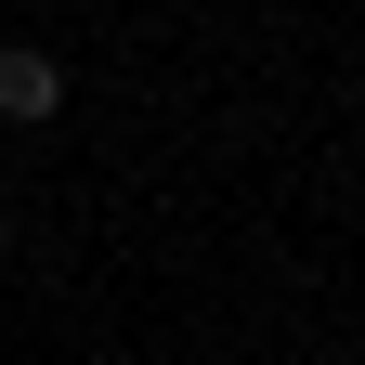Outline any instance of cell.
<instances>
[{"mask_svg": "<svg viewBox=\"0 0 365 365\" xmlns=\"http://www.w3.org/2000/svg\"><path fill=\"white\" fill-rule=\"evenodd\" d=\"M53 105H66V66L39 53V39H14V53H0V118H14V130H39Z\"/></svg>", "mask_w": 365, "mask_h": 365, "instance_id": "6da1fadb", "label": "cell"}, {"mask_svg": "<svg viewBox=\"0 0 365 365\" xmlns=\"http://www.w3.org/2000/svg\"><path fill=\"white\" fill-rule=\"evenodd\" d=\"M0 261H14V196H0Z\"/></svg>", "mask_w": 365, "mask_h": 365, "instance_id": "7a4b0ae2", "label": "cell"}]
</instances>
